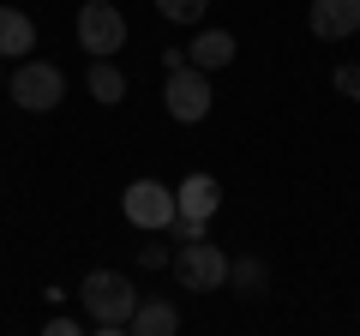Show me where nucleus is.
I'll return each instance as SVG.
<instances>
[{
  "instance_id": "nucleus-1",
  "label": "nucleus",
  "mask_w": 360,
  "mask_h": 336,
  "mask_svg": "<svg viewBox=\"0 0 360 336\" xmlns=\"http://www.w3.org/2000/svg\"><path fill=\"white\" fill-rule=\"evenodd\" d=\"M78 295H84V312H90V324H96V336H120L127 318H132V306H139V288L120 271H90Z\"/></svg>"
},
{
  "instance_id": "nucleus-2",
  "label": "nucleus",
  "mask_w": 360,
  "mask_h": 336,
  "mask_svg": "<svg viewBox=\"0 0 360 336\" xmlns=\"http://www.w3.org/2000/svg\"><path fill=\"white\" fill-rule=\"evenodd\" d=\"M168 271L180 276L186 295H217V288H229V252L210 246V234L205 240H180V252L168 259Z\"/></svg>"
},
{
  "instance_id": "nucleus-3",
  "label": "nucleus",
  "mask_w": 360,
  "mask_h": 336,
  "mask_svg": "<svg viewBox=\"0 0 360 336\" xmlns=\"http://www.w3.org/2000/svg\"><path fill=\"white\" fill-rule=\"evenodd\" d=\"M78 49L96 54V60H115L127 49V13L115 0H84L78 6Z\"/></svg>"
},
{
  "instance_id": "nucleus-4",
  "label": "nucleus",
  "mask_w": 360,
  "mask_h": 336,
  "mask_svg": "<svg viewBox=\"0 0 360 336\" xmlns=\"http://www.w3.org/2000/svg\"><path fill=\"white\" fill-rule=\"evenodd\" d=\"M6 91H13V103L25 108V115H54L66 96V72L49 60H25L13 78H6Z\"/></svg>"
},
{
  "instance_id": "nucleus-5",
  "label": "nucleus",
  "mask_w": 360,
  "mask_h": 336,
  "mask_svg": "<svg viewBox=\"0 0 360 336\" xmlns=\"http://www.w3.org/2000/svg\"><path fill=\"white\" fill-rule=\"evenodd\" d=\"M162 103H168V115L180 120V127H198V120L210 115V78H205V66H174L168 72V84H162Z\"/></svg>"
},
{
  "instance_id": "nucleus-6",
  "label": "nucleus",
  "mask_w": 360,
  "mask_h": 336,
  "mask_svg": "<svg viewBox=\"0 0 360 336\" xmlns=\"http://www.w3.org/2000/svg\"><path fill=\"white\" fill-rule=\"evenodd\" d=\"M120 210H127L132 228L156 234V228L174 222V186H162V181H132L127 193H120Z\"/></svg>"
},
{
  "instance_id": "nucleus-7",
  "label": "nucleus",
  "mask_w": 360,
  "mask_h": 336,
  "mask_svg": "<svg viewBox=\"0 0 360 336\" xmlns=\"http://www.w3.org/2000/svg\"><path fill=\"white\" fill-rule=\"evenodd\" d=\"M307 30L319 42H342V37H360V0H312L307 13Z\"/></svg>"
},
{
  "instance_id": "nucleus-8",
  "label": "nucleus",
  "mask_w": 360,
  "mask_h": 336,
  "mask_svg": "<svg viewBox=\"0 0 360 336\" xmlns=\"http://www.w3.org/2000/svg\"><path fill=\"white\" fill-rule=\"evenodd\" d=\"M222 210V181L217 174H186L174 193V217H193V222H210Z\"/></svg>"
},
{
  "instance_id": "nucleus-9",
  "label": "nucleus",
  "mask_w": 360,
  "mask_h": 336,
  "mask_svg": "<svg viewBox=\"0 0 360 336\" xmlns=\"http://www.w3.org/2000/svg\"><path fill=\"white\" fill-rule=\"evenodd\" d=\"M127 330H132V336H174V330H180V312L168 306L162 295H150V300L139 295V306H132Z\"/></svg>"
},
{
  "instance_id": "nucleus-10",
  "label": "nucleus",
  "mask_w": 360,
  "mask_h": 336,
  "mask_svg": "<svg viewBox=\"0 0 360 336\" xmlns=\"http://www.w3.org/2000/svg\"><path fill=\"white\" fill-rule=\"evenodd\" d=\"M234 54H240V49H234V37H229V30H198V37H193V49H186V60H193V66H205V72H217V66H229Z\"/></svg>"
},
{
  "instance_id": "nucleus-11",
  "label": "nucleus",
  "mask_w": 360,
  "mask_h": 336,
  "mask_svg": "<svg viewBox=\"0 0 360 336\" xmlns=\"http://www.w3.org/2000/svg\"><path fill=\"white\" fill-rule=\"evenodd\" d=\"M84 91L96 96L103 108H115L120 96H127V72H120L115 60H90V72H84Z\"/></svg>"
},
{
  "instance_id": "nucleus-12",
  "label": "nucleus",
  "mask_w": 360,
  "mask_h": 336,
  "mask_svg": "<svg viewBox=\"0 0 360 336\" xmlns=\"http://www.w3.org/2000/svg\"><path fill=\"white\" fill-rule=\"evenodd\" d=\"M30 49H37V25H30V13L0 6V54H30Z\"/></svg>"
},
{
  "instance_id": "nucleus-13",
  "label": "nucleus",
  "mask_w": 360,
  "mask_h": 336,
  "mask_svg": "<svg viewBox=\"0 0 360 336\" xmlns=\"http://www.w3.org/2000/svg\"><path fill=\"white\" fill-rule=\"evenodd\" d=\"M229 288H234L240 300H264V295H270L264 259H229Z\"/></svg>"
},
{
  "instance_id": "nucleus-14",
  "label": "nucleus",
  "mask_w": 360,
  "mask_h": 336,
  "mask_svg": "<svg viewBox=\"0 0 360 336\" xmlns=\"http://www.w3.org/2000/svg\"><path fill=\"white\" fill-rule=\"evenodd\" d=\"M205 6L210 0H156V13H162L168 25H205Z\"/></svg>"
},
{
  "instance_id": "nucleus-15",
  "label": "nucleus",
  "mask_w": 360,
  "mask_h": 336,
  "mask_svg": "<svg viewBox=\"0 0 360 336\" xmlns=\"http://www.w3.org/2000/svg\"><path fill=\"white\" fill-rule=\"evenodd\" d=\"M330 84H336V91L348 96V103H360V60H342V66H336V78H330Z\"/></svg>"
},
{
  "instance_id": "nucleus-16",
  "label": "nucleus",
  "mask_w": 360,
  "mask_h": 336,
  "mask_svg": "<svg viewBox=\"0 0 360 336\" xmlns=\"http://www.w3.org/2000/svg\"><path fill=\"white\" fill-rule=\"evenodd\" d=\"M168 259H174V252H168L162 240H150V246H139V264H144V271H168Z\"/></svg>"
},
{
  "instance_id": "nucleus-17",
  "label": "nucleus",
  "mask_w": 360,
  "mask_h": 336,
  "mask_svg": "<svg viewBox=\"0 0 360 336\" xmlns=\"http://www.w3.org/2000/svg\"><path fill=\"white\" fill-rule=\"evenodd\" d=\"M168 228H174V240H205V228H210V222H193V217H174V222H168Z\"/></svg>"
},
{
  "instance_id": "nucleus-18",
  "label": "nucleus",
  "mask_w": 360,
  "mask_h": 336,
  "mask_svg": "<svg viewBox=\"0 0 360 336\" xmlns=\"http://www.w3.org/2000/svg\"><path fill=\"white\" fill-rule=\"evenodd\" d=\"M42 330H49V336H78V330H84V324H78V318H66V312H54V318L42 324Z\"/></svg>"
}]
</instances>
